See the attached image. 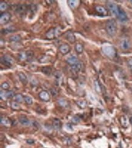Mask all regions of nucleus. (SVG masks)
<instances>
[{
    "label": "nucleus",
    "instance_id": "f257e3e1",
    "mask_svg": "<svg viewBox=\"0 0 132 148\" xmlns=\"http://www.w3.org/2000/svg\"><path fill=\"white\" fill-rule=\"evenodd\" d=\"M105 29L107 31V34L110 37H113L114 36L116 35L117 33V24L116 22L114 19H111L107 21L106 23Z\"/></svg>",
    "mask_w": 132,
    "mask_h": 148
},
{
    "label": "nucleus",
    "instance_id": "f03ea898",
    "mask_svg": "<svg viewBox=\"0 0 132 148\" xmlns=\"http://www.w3.org/2000/svg\"><path fill=\"white\" fill-rule=\"evenodd\" d=\"M102 52L105 56L110 58H113L116 55V51L112 46H104L102 47Z\"/></svg>",
    "mask_w": 132,
    "mask_h": 148
},
{
    "label": "nucleus",
    "instance_id": "7ed1b4c3",
    "mask_svg": "<svg viewBox=\"0 0 132 148\" xmlns=\"http://www.w3.org/2000/svg\"><path fill=\"white\" fill-rule=\"evenodd\" d=\"M107 7L108 10L111 12V13L113 14L116 16H117L118 14L119 9V6L115 4V2H111V1H108L107 2Z\"/></svg>",
    "mask_w": 132,
    "mask_h": 148
},
{
    "label": "nucleus",
    "instance_id": "20e7f679",
    "mask_svg": "<svg viewBox=\"0 0 132 148\" xmlns=\"http://www.w3.org/2000/svg\"><path fill=\"white\" fill-rule=\"evenodd\" d=\"M14 63V59L9 55H4L1 58V63L6 66H11Z\"/></svg>",
    "mask_w": 132,
    "mask_h": 148
},
{
    "label": "nucleus",
    "instance_id": "39448f33",
    "mask_svg": "<svg viewBox=\"0 0 132 148\" xmlns=\"http://www.w3.org/2000/svg\"><path fill=\"white\" fill-rule=\"evenodd\" d=\"M117 18L121 23H126L128 21V20H129L127 15L125 12L124 11V9L121 7H119V12L118 14L117 15Z\"/></svg>",
    "mask_w": 132,
    "mask_h": 148
},
{
    "label": "nucleus",
    "instance_id": "423d86ee",
    "mask_svg": "<svg viewBox=\"0 0 132 148\" xmlns=\"http://www.w3.org/2000/svg\"><path fill=\"white\" fill-rule=\"evenodd\" d=\"M11 18V15L9 12L1 13L0 15V23L1 24H6L10 21Z\"/></svg>",
    "mask_w": 132,
    "mask_h": 148
},
{
    "label": "nucleus",
    "instance_id": "0eeeda50",
    "mask_svg": "<svg viewBox=\"0 0 132 148\" xmlns=\"http://www.w3.org/2000/svg\"><path fill=\"white\" fill-rule=\"evenodd\" d=\"M71 51V47L68 44H63L59 47V51L63 55H66Z\"/></svg>",
    "mask_w": 132,
    "mask_h": 148
},
{
    "label": "nucleus",
    "instance_id": "6e6552de",
    "mask_svg": "<svg viewBox=\"0 0 132 148\" xmlns=\"http://www.w3.org/2000/svg\"><path fill=\"white\" fill-rule=\"evenodd\" d=\"M120 47L123 50H128L130 49L131 44H130V41L128 38H124L121 41L120 44Z\"/></svg>",
    "mask_w": 132,
    "mask_h": 148
},
{
    "label": "nucleus",
    "instance_id": "1a4fd4ad",
    "mask_svg": "<svg viewBox=\"0 0 132 148\" xmlns=\"http://www.w3.org/2000/svg\"><path fill=\"white\" fill-rule=\"evenodd\" d=\"M66 63L70 65L71 66L74 65V64H77L78 62H79V60L78 59V58L76 56H74V55H72V56H70V57L68 58L66 60Z\"/></svg>",
    "mask_w": 132,
    "mask_h": 148
},
{
    "label": "nucleus",
    "instance_id": "9d476101",
    "mask_svg": "<svg viewBox=\"0 0 132 148\" xmlns=\"http://www.w3.org/2000/svg\"><path fill=\"white\" fill-rule=\"evenodd\" d=\"M39 97L44 101H48L50 100V95L48 92L46 91H42L39 93Z\"/></svg>",
    "mask_w": 132,
    "mask_h": 148
},
{
    "label": "nucleus",
    "instance_id": "9b49d317",
    "mask_svg": "<svg viewBox=\"0 0 132 148\" xmlns=\"http://www.w3.org/2000/svg\"><path fill=\"white\" fill-rule=\"evenodd\" d=\"M96 11H97V12L98 13H99L100 15H107L108 14V11L104 7L100 5H97L95 7Z\"/></svg>",
    "mask_w": 132,
    "mask_h": 148
},
{
    "label": "nucleus",
    "instance_id": "f8f14e48",
    "mask_svg": "<svg viewBox=\"0 0 132 148\" xmlns=\"http://www.w3.org/2000/svg\"><path fill=\"white\" fill-rule=\"evenodd\" d=\"M71 69H72L73 71H74V72H79L80 70H82L83 67V63L80 61L78 62L77 63L74 64V65L71 66Z\"/></svg>",
    "mask_w": 132,
    "mask_h": 148
},
{
    "label": "nucleus",
    "instance_id": "ddd939ff",
    "mask_svg": "<svg viewBox=\"0 0 132 148\" xmlns=\"http://www.w3.org/2000/svg\"><path fill=\"white\" fill-rule=\"evenodd\" d=\"M19 122L20 123V124L23 126H28L30 125V121L29 120L28 118H26V117L22 116L20 117L18 119Z\"/></svg>",
    "mask_w": 132,
    "mask_h": 148
},
{
    "label": "nucleus",
    "instance_id": "4468645a",
    "mask_svg": "<svg viewBox=\"0 0 132 148\" xmlns=\"http://www.w3.org/2000/svg\"><path fill=\"white\" fill-rule=\"evenodd\" d=\"M19 77V79H20V81L23 83L24 85H26L28 83V80L27 78L26 75L24 74L23 72H19L18 74Z\"/></svg>",
    "mask_w": 132,
    "mask_h": 148
},
{
    "label": "nucleus",
    "instance_id": "2eb2a0df",
    "mask_svg": "<svg viewBox=\"0 0 132 148\" xmlns=\"http://www.w3.org/2000/svg\"><path fill=\"white\" fill-rule=\"evenodd\" d=\"M66 39L68 40L69 42H71V44L74 43L76 41V38H75V35L72 32H68L66 34Z\"/></svg>",
    "mask_w": 132,
    "mask_h": 148
},
{
    "label": "nucleus",
    "instance_id": "dca6fc26",
    "mask_svg": "<svg viewBox=\"0 0 132 148\" xmlns=\"http://www.w3.org/2000/svg\"><path fill=\"white\" fill-rule=\"evenodd\" d=\"M120 124H121L122 127H127L128 126H129V120H128L127 117L125 116V115L120 117Z\"/></svg>",
    "mask_w": 132,
    "mask_h": 148
},
{
    "label": "nucleus",
    "instance_id": "f3484780",
    "mask_svg": "<svg viewBox=\"0 0 132 148\" xmlns=\"http://www.w3.org/2000/svg\"><path fill=\"white\" fill-rule=\"evenodd\" d=\"M27 10V6L25 4H20L17 6L16 9V12L19 14H22Z\"/></svg>",
    "mask_w": 132,
    "mask_h": 148
},
{
    "label": "nucleus",
    "instance_id": "a211bd4d",
    "mask_svg": "<svg viewBox=\"0 0 132 148\" xmlns=\"http://www.w3.org/2000/svg\"><path fill=\"white\" fill-rule=\"evenodd\" d=\"M54 128L56 130H60L61 127V123L60 120L58 118H55L53 120V124H52Z\"/></svg>",
    "mask_w": 132,
    "mask_h": 148
},
{
    "label": "nucleus",
    "instance_id": "6ab92c4d",
    "mask_svg": "<svg viewBox=\"0 0 132 148\" xmlns=\"http://www.w3.org/2000/svg\"><path fill=\"white\" fill-rule=\"evenodd\" d=\"M47 38L49 40L54 39L55 37V29L54 28H52V29H50L47 32L46 34Z\"/></svg>",
    "mask_w": 132,
    "mask_h": 148
},
{
    "label": "nucleus",
    "instance_id": "aec40b11",
    "mask_svg": "<svg viewBox=\"0 0 132 148\" xmlns=\"http://www.w3.org/2000/svg\"><path fill=\"white\" fill-rule=\"evenodd\" d=\"M79 2V1H75V0H69V1H68V4L70 8L74 9L77 7Z\"/></svg>",
    "mask_w": 132,
    "mask_h": 148
},
{
    "label": "nucleus",
    "instance_id": "412c9836",
    "mask_svg": "<svg viewBox=\"0 0 132 148\" xmlns=\"http://www.w3.org/2000/svg\"><path fill=\"white\" fill-rule=\"evenodd\" d=\"M0 122H1V124L4 126H9L11 124V120L4 117H1Z\"/></svg>",
    "mask_w": 132,
    "mask_h": 148
},
{
    "label": "nucleus",
    "instance_id": "4be33fe9",
    "mask_svg": "<svg viewBox=\"0 0 132 148\" xmlns=\"http://www.w3.org/2000/svg\"><path fill=\"white\" fill-rule=\"evenodd\" d=\"M21 40V37L20 35H14L11 36L9 38V41L11 42H19Z\"/></svg>",
    "mask_w": 132,
    "mask_h": 148
},
{
    "label": "nucleus",
    "instance_id": "5701e85b",
    "mask_svg": "<svg viewBox=\"0 0 132 148\" xmlns=\"http://www.w3.org/2000/svg\"><path fill=\"white\" fill-rule=\"evenodd\" d=\"M75 50L77 54H82L84 51V46L82 44L77 43L75 46Z\"/></svg>",
    "mask_w": 132,
    "mask_h": 148
},
{
    "label": "nucleus",
    "instance_id": "b1692460",
    "mask_svg": "<svg viewBox=\"0 0 132 148\" xmlns=\"http://www.w3.org/2000/svg\"><path fill=\"white\" fill-rule=\"evenodd\" d=\"M42 72L46 75H50L52 72V69L50 67H43L42 69Z\"/></svg>",
    "mask_w": 132,
    "mask_h": 148
},
{
    "label": "nucleus",
    "instance_id": "393cba45",
    "mask_svg": "<svg viewBox=\"0 0 132 148\" xmlns=\"http://www.w3.org/2000/svg\"><path fill=\"white\" fill-rule=\"evenodd\" d=\"M15 101L17 103H21L24 100V96H23L21 94H16L14 96Z\"/></svg>",
    "mask_w": 132,
    "mask_h": 148
},
{
    "label": "nucleus",
    "instance_id": "a878e982",
    "mask_svg": "<svg viewBox=\"0 0 132 148\" xmlns=\"http://www.w3.org/2000/svg\"><path fill=\"white\" fill-rule=\"evenodd\" d=\"M8 7V5L4 1H1L0 2V11L1 12L6 11Z\"/></svg>",
    "mask_w": 132,
    "mask_h": 148
},
{
    "label": "nucleus",
    "instance_id": "bb28decb",
    "mask_svg": "<svg viewBox=\"0 0 132 148\" xmlns=\"http://www.w3.org/2000/svg\"><path fill=\"white\" fill-rule=\"evenodd\" d=\"M24 101L28 105H31L33 104V100L30 96H24Z\"/></svg>",
    "mask_w": 132,
    "mask_h": 148
},
{
    "label": "nucleus",
    "instance_id": "cd10ccee",
    "mask_svg": "<svg viewBox=\"0 0 132 148\" xmlns=\"http://www.w3.org/2000/svg\"><path fill=\"white\" fill-rule=\"evenodd\" d=\"M11 108L14 110H17L20 109V105H19L18 103L16 102V101H12L11 103Z\"/></svg>",
    "mask_w": 132,
    "mask_h": 148
},
{
    "label": "nucleus",
    "instance_id": "c85d7f7f",
    "mask_svg": "<svg viewBox=\"0 0 132 148\" xmlns=\"http://www.w3.org/2000/svg\"><path fill=\"white\" fill-rule=\"evenodd\" d=\"M58 103L60 105V106L64 107V108H66V107H68V103L67 101H66L65 99H60L58 101Z\"/></svg>",
    "mask_w": 132,
    "mask_h": 148
},
{
    "label": "nucleus",
    "instance_id": "c756f323",
    "mask_svg": "<svg viewBox=\"0 0 132 148\" xmlns=\"http://www.w3.org/2000/svg\"><path fill=\"white\" fill-rule=\"evenodd\" d=\"M15 96V92L12 91H7L6 92V98H12Z\"/></svg>",
    "mask_w": 132,
    "mask_h": 148
},
{
    "label": "nucleus",
    "instance_id": "7c9ffc66",
    "mask_svg": "<svg viewBox=\"0 0 132 148\" xmlns=\"http://www.w3.org/2000/svg\"><path fill=\"white\" fill-rule=\"evenodd\" d=\"M1 89H2L3 90H6V91H7V90L9 89L10 85L8 83H7V82H4V83H2V84H1Z\"/></svg>",
    "mask_w": 132,
    "mask_h": 148
},
{
    "label": "nucleus",
    "instance_id": "2f4dec72",
    "mask_svg": "<svg viewBox=\"0 0 132 148\" xmlns=\"http://www.w3.org/2000/svg\"><path fill=\"white\" fill-rule=\"evenodd\" d=\"M77 103L78 106L80 107L81 108H85L87 106V102L85 101H84V100H80V101H77Z\"/></svg>",
    "mask_w": 132,
    "mask_h": 148
},
{
    "label": "nucleus",
    "instance_id": "473e14b6",
    "mask_svg": "<svg viewBox=\"0 0 132 148\" xmlns=\"http://www.w3.org/2000/svg\"><path fill=\"white\" fill-rule=\"evenodd\" d=\"M26 58L28 59V60L31 59L32 58H33V56H34V52H33L32 51H28L27 52H26Z\"/></svg>",
    "mask_w": 132,
    "mask_h": 148
},
{
    "label": "nucleus",
    "instance_id": "72a5a7b5",
    "mask_svg": "<svg viewBox=\"0 0 132 148\" xmlns=\"http://www.w3.org/2000/svg\"><path fill=\"white\" fill-rule=\"evenodd\" d=\"M80 118L78 116H74L72 118V122L73 123H77L80 121Z\"/></svg>",
    "mask_w": 132,
    "mask_h": 148
},
{
    "label": "nucleus",
    "instance_id": "f704fd0d",
    "mask_svg": "<svg viewBox=\"0 0 132 148\" xmlns=\"http://www.w3.org/2000/svg\"><path fill=\"white\" fill-rule=\"evenodd\" d=\"M94 83H95V89L96 91L98 92H101V86H100L99 84V82L97 81H96Z\"/></svg>",
    "mask_w": 132,
    "mask_h": 148
},
{
    "label": "nucleus",
    "instance_id": "c9c22d12",
    "mask_svg": "<svg viewBox=\"0 0 132 148\" xmlns=\"http://www.w3.org/2000/svg\"><path fill=\"white\" fill-rule=\"evenodd\" d=\"M61 29H60V27H56L55 28V35L56 37H58L60 35L61 33Z\"/></svg>",
    "mask_w": 132,
    "mask_h": 148
},
{
    "label": "nucleus",
    "instance_id": "e433bc0d",
    "mask_svg": "<svg viewBox=\"0 0 132 148\" xmlns=\"http://www.w3.org/2000/svg\"><path fill=\"white\" fill-rule=\"evenodd\" d=\"M13 28H14V27H13V26H11V27H9V29L7 28V29H4V31H6V33H11V32H14V30H15V29H13Z\"/></svg>",
    "mask_w": 132,
    "mask_h": 148
},
{
    "label": "nucleus",
    "instance_id": "4c0bfd02",
    "mask_svg": "<svg viewBox=\"0 0 132 148\" xmlns=\"http://www.w3.org/2000/svg\"><path fill=\"white\" fill-rule=\"evenodd\" d=\"M50 92H51V94H52V95L53 96H56V95H57V94H58L57 90L54 88L51 89V90H50Z\"/></svg>",
    "mask_w": 132,
    "mask_h": 148
},
{
    "label": "nucleus",
    "instance_id": "58836bf2",
    "mask_svg": "<svg viewBox=\"0 0 132 148\" xmlns=\"http://www.w3.org/2000/svg\"><path fill=\"white\" fill-rule=\"evenodd\" d=\"M127 64H128V66H129V67H130V69L132 72V57L128 59Z\"/></svg>",
    "mask_w": 132,
    "mask_h": 148
},
{
    "label": "nucleus",
    "instance_id": "ea45409f",
    "mask_svg": "<svg viewBox=\"0 0 132 148\" xmlns=\"http://www.w3.org/2000/svg\"><path fill=\"white\" fill-rule=\"evenodd\" d=\"M0 96H1V99H3V100H4L5 98H6V92H2V91H1V95H0Z\"/></svg>",
    "mask_w": 132,
    "mask_h": 148
},
{
    "label": "nucleus",
    "instance_id": "a19ab883",
    "mask_svg": "<svg viewBox=\"0 0 132 148\" xmlns=\"http://www.w3.org/2000/svg\"><path fill=\"white\" fill-rule=\"evenodd\" d=\"M20 58L21 60H24L26 58V53H21L20 54Z\"/></svg>",
    "mask_w": 132,
    "mask_h": 148
},
{
    "label": "nucleus",
    "instance_id": "79ce46f5",
    "mask_svg": "<svg viewBox=\"0 0 132 148\" xmlns=\"http://www.w3.org/2000/svg\"><path fill=\"white\" fill-rule=\"evenodd\" d=\"M65 140H66V141H65V143L66 145H70L71 143V140L69 138H65Z\"/></svg>",
    "mask_w": 132,
    "mask_h": 148
},
{
    "label": "nucleus",
    "instance_id": "37998d69",
    "mask_svg": "<svg viewBox=\"0 0 132 148\" xmlns=\"http://www.w3.org/2000/svg\"><path fill=\"white\" fill-rule=\"evenodd\" d=\"M26 142L27 143L29 144V145H32V144H33L34 143V140H32V139H28L26 141Z\"/></svg>",
    "mask_w": 132,
    "mask_h": 148
},
{
    "label": "nucleus",
    "instance_id": "c03bdc74",
    "mask_svg": "<svg viewBox=\"0 0 132 148\" xmlns=\"http://www.w3.org/2000/svg\"><path fill=\"white\" fill-rule=\"evenodd\" d=\"M130 122H131V123L132 124V117H131V118H130Z\"/></svg>",
    "mask_w": 132,
    "mask_h": 148
},
{
    "label": "nucleus",
    "instance_id": "a18cd8bd",
    "mask_svg": "<svg viewBox=\"0 0 132 148\" xmlns=\"http://www.w3.org/2000/svg\"><path fill=\"white\" fill-rule=\"evenodd\" d=\"M131 3H132V0L131 1Z\"/></svg>",
    "mask_w": 132,
    "mask_h": 148
}]
</instances>
